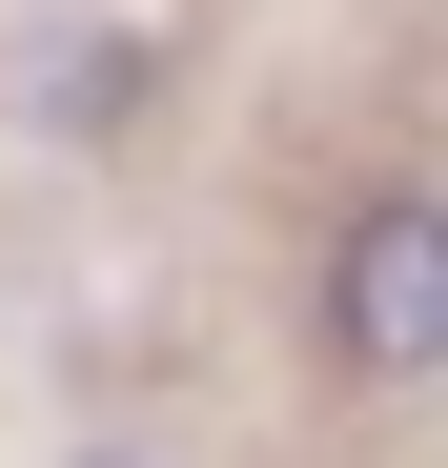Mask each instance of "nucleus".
I'll return each instance as SVG.
<instances>
[{
    "label": "nucleus",
    "instance_id": "1",
    "mask_svg": "<svg viewBox=\"0 0 448 468\" xmlns=\"http://www.w3.org/2000/svg\"><path fill=\"white\" fill-rule=\"evenodd\" d=\"M306 326H326V367L347 387H448V184H367L347 224H326V265H306Z\"/></svg>",
    "mask_w": 448,
    "mask_h": 468
},
{
    "label": "nucleus",
    "instance_id": "2",
    "mask_svg": "<svg viewBox=\"0 0 448 468\" xmlns=\"http://www.w3.org/2000/svg\"><path fill=\"white\" fill-rule=\"evenodd\" d=\"M143 82H164V61H143L123 21H82V0H61V21H21V61H0V102H21V143H41V164L143 143Z\"/></svg>",
    "mask_w": 448,
    "mask_h": 468
},
{
    "label": "nucleus",
    "instance_id": "3",
    "mask_svg": "<svg viewBox=\"0 0 448 468\" xmlns=\"http://www.w3.org/2000/svg\"><path fill=\"white\" fill-rule=\"evenodd\" d=\"M61 468H143V448H61Z\"/></svg>",
    "mask_w": 448,
    "mask_h": 468
}]
</instances>
